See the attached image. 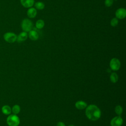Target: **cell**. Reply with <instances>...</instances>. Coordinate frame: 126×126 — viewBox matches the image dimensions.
Instances as JSON below:
<instances>
[{"label": "cell", "instance_id": "8fae6325", "mask_svg": "<svg viewBox=\"0 0 126 126\" xmlns=\"http://www.w3.org/2000/svg\"><path fill=\"white\" fill-rule=\"evenodd\" d=\"M28 16L30 18H34L37 14V11L35 8L31 7L27 10V12Z\"/></svg>", "mask_w": 126, "mask_h": 126}, {"label": "cell", "instance_id": "ba28073f", "mask_svg": "<svg viewBox=\"0 0 126 126\" xmlns=\"http://www.w3.org/2000/svg\"><path fill=\"white\" fill-rule=\"evenodd\" d=\"M21 4L26 8L31 7L34 3V0H20Z\"/></svg>", "mask_w": 126, "mask_h": 126}, {"label": "cell", "instance_id": "9c48e42d", "mask_svg": "<svg viewBox=\"0 0 126 126\" xmlns=\"http://www.w3.org/2000/svg\"><path fill=\"white\" fill-rule=\"evenodd\" d=\"M28 38V33L26 32H22L19 34L17 37V41L18 42H21L25 41Z\"/></svg>", "mask_w": 126, "mask_h": 126}, {"label": "cell", "instance_id": "5bb4252c", "mask_svg": "<svg viewBox=\"0 0 126 126\" xmlns=\"http://www.w3.org/2000/svg\"><path fill=\"white\" fill-rule=\"evenodd\" d=\"M44 26V22L42 19L38 20L35 23V27L38 29H41Z\"/></svg>", "mask_w": 126, "mask_h": 126}, {"label": "cell", "instance_id": "52a82bcc", "mask_svg": "<svg viewBox=\"0 0 126 126\" xmlns=\"http://www.w3.org/2000/svg\"><path fill=\"white\" fill-rule=\"evenodd\" d=\"M123 123V120L120 116L113 118L110 122L111 126H121Z\"/></svg>", "mask_w": 126, "mask_h": 126}, {"label": "cell", "instance_id": "7a4b0ae2", "mask_svg": "<svg viewBox=\"0 0 126 126\" xmlns=\"http://www.w3.org/2000/svg\"><path fill=\"white\" fill-rule=\"evenodd\" d=\"M6 123L9 126H18L20 124V119L15 114H11L8 116Z\"/></svg>", "mask_w": 126, "mask_h": 126}, {"label": "cell", "instance_id": "5b68a950", "mask_svg": "<svg viewBox=\"0 0 126 126\" xmlns=\"http://www.w3.org/2000/svg\"><path fill=\"white\" fill-rule=\"evenodd\" d=\"M121 66V63L119 60L117 58H113L110 62V67L114 71L118 70Z\"/></svg>", "mask_w": 126, "mask_h": 126}, {"label": "cell", "instance_id": "2e32d148", "mask_svg": "<svg viewBox=\"0 0 126 126\" xmlns=\"http://www.w3.org/2000/svg\"><path fill=\"white\" fill-rule=\"evenodd\" d=\"M34 6L36 9L38 10H42L44 8L45 5L44 3L41 1H37L35 3Z\"/></svg>", "mask_w": 126, "mask_h": 126}, {"label": "cell", "instance_id": "4fadbf2b", "mask_svg": "<svg viewBox=\"0 0 126 126\" xmlns=\"http://www.w3.org/2000/svg\"><path fill=\"white\" fill-rule=\"evenodd\" d=\"M1 111L3 114H4V115H9L12 112L11 107L7 105H4L2 107Z\"/></svg>", "mask_w": 126, "mask_h": 126}, {"label": "cell", "instance_id": "7402d4cb", "mask_svg": "<svg viewBox=\"0 0 126 126\" xmlns=\"http://www.w3.org/2000/svg\"><path fill=\"white\" fill-rule=\"evenodd\" d=\"M74 126L73 125H69V126Z\"/></svg>", "mask_w": 126, "mask_h": 126}, {"label": "cell", "instance_id": "e0dca14e", "mask_svg": "<svg viewBox=\"0 0 126 126\" xmlns=\"http://www.w3.org/2000/svg\"><path fill=\"white\" fill-rule=\"evenodd\" d=\"M11 111L13 112V114L17 115L19 113L20 111V107L18 105H14L12 108H11Z\"/></svg>", "mask_w": 126, "mask_h": 126}, {"label": "cell", "instance_id": "3957f363", "mask_svg": "<svg viewBox=\"0 0 126 126\" xmlns=\"http://www.w3.org/2000/svg\"><path fill=\"white\" fill-rule=\"evenodd\" d=\"M21 27L24 32H29L32 28V23L28 19H24L21 23Z\"/></svg>", "mask_w": 126, "mask_h": 126}, {"label": "cell", "instance_id": "7c38bea8", "mask_svg": "<svg viewBox=\"0 0 126 126\" xmlns=\"http://www.w3.org/2000/svg\"><path fill=\"white\" fill-rule=\"evenodd\" d=\"M75 106L76 108L79 110H82L86 108L87 106V104L85 101L79 100L75 103Z\"/></svg>", "mask_w": 126, "mask_h": 126}, {"label": "cell", "instance_id": "ffe728a7", "mask_svg": "<svg viewBox=\"0 0 126 126\" xmlns=\"http://www.w3.org/2000/svg\"><path fill=\"white\" fill-rule=\"evenodd\" d=\"M113 3V0H105L104 4L106 7H110Z\"/></svg>", "mask_w": 126, "mask_h": 126}, {"label": "cell", "instance_id": "9a60e30c", "mask_svg": "<svg viewBox=\"0 0 126 126\" xmlns=\"http://www.w3.org/2000/svg\"><path fill=\"white\" fill-rule=\"evenodd\" d=\"M110 79L112 83H116L118 80V75L115 72H113L110 76Z\"/></svg>", "mask_w": 126, "mask_h": 126}, {"label": "cell", "instance_id": "44dd1931", "mask_svg": "<svg viewBox=\"0 0 126 126\" xmlns=\"http://www.w3.org/2000/svg\"><path fill=\"white\" fill-rule=\"evenodd\" d=\"M57 126H65L64 124L63 123V122H59L57 123Z\"/></svg>", "mask_w": 126, "mask_h": 126}, {"label": "cell", "instance_id": "30bf717a", "mask_svg": "<svg viewBox=\"0 0 126 126\" xmlns=\"http://www.w3.org/2000/svg\"><path fill=\"white\" fill-rule=\"evenodd\" d=\"M29 37L32 40H37L39 38V34L34 30H31L29 32Z\"/></svg>", "mask_w": 126, "mask_h": 126}, {"label": "cell", "instance_id": "277c9868", "mask_svg": "<svg viewBox=\"0 0 126 126\" xmlns=\"http://www.w3.org/2000/svg\"><path fill=\"white\" fill-rule=\"evenodd\" d=\"M17 35L11 32H7L3 35V38L5 41L8 43H13L17 40Z\"/></svg>", "mask_w": 126, "mask_h": 126}, {"label": "cell", "instance_id": "8992f818", "mask_svg": "<svg viewBox=\"0 0 126 126\" xmlns=\"http://www.w3.org/2000/svg\"><path fill=\"white\" fill-rule=\"evenodd\" d=\"M116 18L119 19H124L126 17V10L124 8H119L115 12Z\"/></svg>", "mask_w": 126, "mask_h": 126}, {"label": "cell", "instance_id": "d6986e66", "mask_svg": "<svg viewBox=\"0 0 126 126\" xmlns=\"http://www.w3.org/2000/svg\"><path fill=\"white\" fill-rule=\"evenodd\" d=\"M118 19H117V18H113L111 19L110 21V25L112 27H115L118 24Z\"/></svg>", "mask_w": 126, "mask_h": 126}, {"label": "cell", "instance_id": "6da1fadb", "mask_svg": "<svg viewBox=\"0 0 126 126\" xmlns=\"http://www.w3.org/2000/svg\"><path fill=\"white\" fill-rule=\"evenodd\" d=\"M85 114L89 120L95 121L100 118L101 113L100 110L97 106L91 104L86 108Z\"/></svg>", "mask_w": 126, "mask_h": 126}, {"label": "cell", "instance_id": "ac0fdd59", "mask_svg": "<svg viewBox=\"0 0 126 126\" xmlns=\"http://www.w3.org/2000/svg\"><path fill=\"white\" fill-rule=\"evenodd\" d=\"M115 111L118 115L121 116V115L122 114L123 111L122 107L120 105L116 106V107L115 108Z\"/></svg>", "mask_w": 126, "mask_h": 126}]
</instances>
